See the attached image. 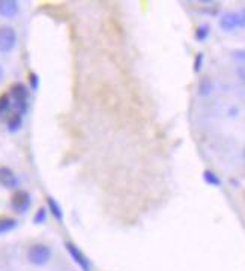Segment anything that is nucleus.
<instances>
[{
	"label": "nucleus",
	"instance_id": "nucleus-1",
	"mask_svg": "<svg viewBox=\"0 0 245 271\" xmlns=\"http://www.w3.org/2000/svg\"><path fill=\"white\" fill-rule=\"evenodd\" d=\"M10 97L16 101V112L24 115L29 110L28 100H29V89L23 83H16L10 89Z\"/></svg>",
	"mask_w": 245,
	"mask_h": 271
},
{
	"label": "nucleus",
	"instance_id": "nucleus-2",
	"mask_svg": "<svg viewBox=\"0 0 245 271\" xmlns=\"http://www.w3.org/2000/svg\"><path fill=\"white\" fill-rule=\"evenodd\" d=\"M28 257H29L30 263H34L36 266H42L52 259V248L48 245H46V244H41V242L34 244L29 248Z\"/></svg>",
	"mask_w": 245,
	"mask_h": 271
},
{
	"label": "nucleus",
	"instance_id": "nucleus-3",
	"mask_svg": "<svg viewBox=\"0 0 245 271\" xmlns=\"http://www.w3.org/2000/svg\"><path fill=\"white\" fill-rule=\"evenodd\" d=\"M17 34L11 26H0V53H10L16 49Z\"/></svg>",
	"mask_w": 245,
	"mask_h": 271
},
{
	"label": "nucleus",
	"instance_id": "nucleus-4",
	"mask_svg": "<svg viewBox=\"0 0 245 271\" xmlns=\"http://www.w3.org/2000/svg\"><path fill=\"white\" fill-rule=\"evenodd\" d=\"M32 205V197L26 190H17L11 197V206L17 214H26Z\"/></svg>",
	"mask_w": 245,
	"mask_h": 271
},
{
	"label": "nucleus",
	"instance_id": "nucleus-5",
	"mask_svg": "<svg viewBox=\"0 0 245 271\" xmlns=\"http://www.w3.org/2000/svg\"><path fill=\"white\" fill-rule=\"evenodd\" d=\"M65 247H66L68 253L71 254V257L76 260V263H77L83 271H90V268H92L90 260L88 259V256H86L76 244H72L71 241H66V242H65Z\"/></svg>",
	"mask_w": 245,
	"mask_h": 271
},
{
	"label": "nucleus",
	"instance_id": "nucleus-6",
	"mask_svg": "<svg viewBox=\"0 0 245 271\" xmlns=\"http://www.w3.org/2000/svg\"><path fill=\"white\" fill-rule=\"evenodd\" d=\"M240 26H244L240 14L226 13V14L220 19V28H221L224 32H233V31H236V29L240 28Z\"/></svg>",
	"mask_w": 245,
	"mask_h": 271
},
{
	"label": "nucleus",
	"instance_id": "nucleus-7",
	"mask_svg": "<svg viewBox=\"0 0 245 271\" xmlns=\"http://www.w3.org/2000/svg\"><path fill=\"white\" fill-rule=\"evenodd\" d=\"M0 184H2L5 188H17V185H18L17 175L8 166L0 167Z\"/></svg>",
	"mask_w": 245,
	"mask_h": 271
},
{
	"label": "nucleus",
	"instance_id": "nucleus-8",
	"mask_svg": "<svg viewBox=\"0 0 245 271\" xmlns=\"http://www.w3.org/2000/svg\"><path fill=\"white\" fill-rule=\"evenodd\" d=\"M18 4L16 0H0V16L4 19H12L18 14Z\"/></svg>",
	"mask_w": 245,
	"mask_h": 271
},
{
	"label": "nucleus",
	"instance_id": "nucleus-9",
	"mask_svg": "<svg viewBox=\"0 0 245 271\" xmlns=\"http://www.w3.org/2000/svg\"><path fill=\"white\" fill-rule=\"evenodd\" d=\"M6 125H8V130H10V131H12V133L18 131V130L22 128V125H23V115H20V113H17V112L12 113V115L8 118Z\"/></svg>",
	"mask_w": 245,
	"mask_h": 271
},
{
	"label": "nucleus",
	"instance_id": "nucleus-10",
	"mask_svg": "<svg viewBox=\"0 0 245 271\" xmlns=\"http://www.w3.org/2000/svg\"><path fill=\"white\" fill-rule=\"evenodd\" d=\"M18 226V221L12 217H0V235L11 232Z\"/></svg>",
	"mask_w": 245,
	"mask_h": 271
},
{
	"label": "nucleus",
	"instance_id": "nucleus-11",
	"mask_svg": "<svg viewBox=\"0 0 245 271\" xmlns=\"http://www.w3.org/2000/svg\"><path fill=\"white\" fill-rule=\"evenodd\" d=\"M47 203H48V209H50V212L53 214V217L60 221V220L64 218V211H62L59 202H58L56 199H53V197H48V199H47Z\"/></svg>",
	"mask_w": 245,
	"mask_h": 271
},
{
	"label": "nucleus",
	"instance_id": "nucleus-12",
	"mask_svg": "<svg viewBox=\"0 0 245 271\" xmlns=\"http://www.w3.org/2000/svg\"><path fill=\"white\" fill-rule=\"evenodd\" d=\"M212 88H214L212 80H210L209 77H204V79H202L200 83H198V94H200L202 97H208V95H210Z\"/></svg>",
	"mask_w": 245,
	"mask_h": 271
},
{
	"label": "nucleus",
	"instance_id": "nucleus-13",
	"mask_svg": "<svg viewBox=\"0 0 245 271\" xmlns=\"http://www.w3.org/2000/svg\"><path fill=\"white\" fill-rule=\"evenodd\" d=\"M203 179H204L209 185H212V187H220V185H221V179H220L218 175L214 173L212 170H204V172H203Z\"/></svg>",
	"mask_w": 245,
	"mask_h": 271
},
{
	"label": "nucleus",
	"instance_id": "nucleus-14",
	"mask_svg": "<svg viewBox=\"0 0 245 271\" xmlns=\"http://www.w3.org/2000/svg\"><path fill=\"white\" fill-rule=\"evenodd\" d=\"M11 109V97L8 94L0 95V116H4Z\"/></svg>",
	"mask_w": 245,
	"mask_h": 271
},
{
	"label": "nucleus",
	"instance_id": "nucleus-15",
	"mask_svg": "<svg viewBox=\"0 0 245 271\" xmlns=\"http://www.w3.org/2000/svg\"><path fill=\"white\" fill-rule=\"evenodd\" d=\"M209 26L208 25H200L197 29H196V40L197 41H200V43H203V41H206L208 40V37H209Z\"/></svg>",
	"mask_w": 245,
	"mask_h": 271
},
{
	"label": "nucleus",
	"instance_id": "nucleus-16",
	"mask_svg": "<svg viewBox=\"0 0 245 271\" xmlns=\"http://www.w3.org/2000/svg\"><path fill=\"white\" fill-rule=\"evenodd\" d=\"M46 220H47V209L46 208H40L36 211L35 217H34V223L35 224H42V223H46Z\"/></svg>",
	"mask_w": 245,
	"mask_h": 271
},
{
	"label": "nucleus",
	"instance_id": "nucleus-17",
	"mask_svg": "<svg viewBox=\"0 0 245 271\" xmlns=\"http://www.w3.org/2000/svg\"><path fill=\"white\" fill-rule=\"evenodd\" d=\"M202 67H203V53H197L196 59H194V71L200 73Z\"/></svg>",
	"mask_w": 245,
	"mask_h": 271
},
{
	"label": "nucleus",
	"instance_id": "nucleus-18",
	"mask_svg": "<svg viewBox=\"0 0 245 271\" xmlns=\"http://www.w3.org/2000/svg\"><path fill=\"white\" fill-rule=\"evenodd\" d=\"M29 85H30V88H32L34 91L38 89V86H40V77H38L35 73H30V74H29Z\"/></svg>",
	"mask_w": 245,
	"mask_h": 271
},
{
	"label": "nucleus",
	"instance_id": "nucleus-19",
	"mask_svg": "<svg viewBox=\"0 0 245 271\" xmlns=\"http://www.w3.org/2000/svg\"><path fill=\"white\" fill-rule=\"evenodd\" d=\"M233 58H234L236 61H240V62H245V49H242V50H236V52H233Z\"/></svg>",
	"mask_w": 245,
	"mask_h": 271
},
{
	"label": "nucleus",
	"instance_id": "nucleus-20",
	"mask_svg": "<svg viewBox=\"0 0 245 271\" xmlns=\"http://www.w3.org/2000/svg\"><path fill=\"white\" fill-rule=\"evenodd\" d=\"M4 77H5V70H4L2 65H0V83L4 82Z\"/></svg>",
	"mask_w": 245,
	"mask_h": 271
},
{
	"label": "nucleus",
	"instance_id": "nucleus-21",
	"mask_svg": "<svg viewBox=\"0 0 245 271\" xmlns=\"http://www.w3.org/2000/svg\"><path fill=\"white\" fill-rule=\"evenodd\" d=\"M228 115H230V116H234V115H238V109L232 107V109H230V112H228Z\"/></svg>",
	"mask_w": 245,
	"mask_h": 271
},
{
	"label": "nucleus",
	"instance_id": "nucleus-22",
	"mask_svg": "<svg viewBox=\"0 0 245 271\" xmlns=\"http://www.w3.org/2000/svg\"><path fill=\"white\" fill-rule=\"evenodd\" d=\"M240 17H242V23H244V26H245V10L242 11V14H240Z\"/></svg>",
	"mask_w": 245,
	"mask_h": 271
},
{
	"label": "nucleus",
	"instance_id": "nucleus-23",
	"mask_svg": "<svg viewBox=\"0 0 245 271\" xmlns=\"http://www.w3.org/2000/svg\"><path fill=\"white\" fill-rule=\"evenodd\" d=\"M244 158H245V149H244Z\"/></svg>",
	"mask_w": 245,
	"mask_h": 271
}]
</instances>
